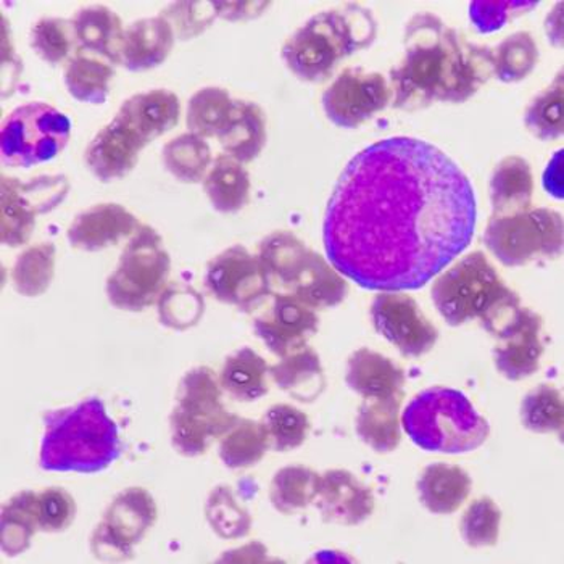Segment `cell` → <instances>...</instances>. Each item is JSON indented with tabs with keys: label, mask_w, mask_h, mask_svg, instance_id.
I'll use <instances>...</instances> for the list:
<instances>
[{
	"label": "cell",
	"mask_w": 564,
	"mask_h": 564,
	"mask_svg": "<svg viewBox=\"0 0 564 564\" xmlns=\"http://www.w3.org/2000/svg\"><path fill=\"white\" fill-rule=\"evenodd\" d=\"M64 174H43L23 183L19 177H2L0 229L7 247H22L33 236L37 215L55 210L68 196Z\"/></svg>",
	"instance_id": "cell-11"
},
{
	"label": "cell",
	"mask_w": 564,
	"mask_h": 564,
	"mask_svg": "<svg viewBox=\"0 0 564 564\" xmlns=\"http://www.w3.org/2000/svg\"><path fill=\"white\" fill-rule=\"evenodd\" d=\"M375 17L365 7L348 3L310 19L282 45V58L302 82L329 78L337 65L375 41Z\"/></svg>",
	"instance_id": "cell-4"
},
{
	"label": "cell",
	"mask_w": 564,
	"mask_h": 564,
	"mask_svg": "<svg viewBox=\"0 0 564 564\" xmlns=\"http://www.w3.org/2000/svg\"><path fill=\"white\" fill-rule=\"evenodd\" d=\"M113 76V66L86 52H79L66 65L65 86L73 99L100 106L109 97Z\"/></svg>",
	"instance_id": "cell-35"
},
{
	"label": "cell",
	"mask_w": 564,
	"mask_h": 564,
	"mask_svg": "<svg viewBox=\"0 0 564 564\" xmlns=\"http://www.w3.org/2000/svg\"><path fill=\"white\" fill-rule=\"evenodd\" d=\"M322 475L306 466H285L270 484V501L282 514L305 510L318 497Z\"/></svg>",
	"instance_id": "cell-37"
},
{
	"label": "cell",
	"mask_w": 564,
	"mask_h": 564,
	"mask_svg": "<svg viewBox=\"0 0 564 564\" xmlns=\"http://www.w3.org/2000/svg\"><path fill=\"white\" fill-rule=\"evenodd\" d=\"M40 466L44 471L94 475L121 454L117 423L99 399L44 414Z\"/></svg>",
	"instance_id": "cell-2"
},
{
	"label": "cell",
	"mask_w": 564,
	"mask_h": 564,
	"mask_svg": "<svg viewBox=\"0 0 564 564\" xmlns=\"http://www.w3.org/2000/svg\"><path fill=\"white\" fill-rule=\"evenodd\" d=\"M278 388L302 403H312L325 392L326 376L318 354L305 346L285 355L270 367Z\"/></svg>",
	"instance_id": "cell-27"
},
{
	"label": "cell",
	"mask_w": 564,
	"mask_h": 564,
	"mask_svg": "<svg viewBox=\"0 0 564 564\" xmlns=\"http://www.w3.org/2000/svg\"><path fill=\"white\" fill-rule=\"evenodd\" d=\"M238 420V414L223 405L221 384L214 369H191L181 379L170 416L173 448L187 458L204 455Z\"/></svg>",
	"instance_id": "cell-6"
},
{
	"label": "cell",
	"mask_w": 564,
	"mask_h": 564,
	"mask_svg": "<svg viewBox=\"0 0 564 564\" xmlns=\"http://www.w3.org/2000/svg\"><path fill=\"white\" fill-rule=\"evenodd\" d=\"M402 399H367L358 410L355 431L378 454H391L402 442L399 412Z\"/></svg>",
	"instance_id": "cell-31"
},
{
	"label": "cell",
	"mask_w": 564,
	"mask_h": 564,
	"mask_svg": "<svg viewBox=\"0 0 564 564\" xmlns=\"http://www.w3.org/2000/svg\"><path fill=\"white\" fill-rule=\"evenodd\" d=\"M76 37L72 22L62 19H43L31 30V47L51 65H58L72 54Z\"/></svg>",
	"instance_id": "cell-48"
},
{
	"label": "cell",
	"mask_w": 564,
	"mask_h": 564,
	"mask_svg": "<svg viewBox=\"0 0 564 564\" xmlns=\"http://www.w3.org/2000/svg\"><path fill=\"white\" fill-rule=\"evenodd\" d=\"M274 452H291L301 447L310 433L308 416L288 403L271 406L260 421Z\"/></svg>",
	"instance_id": "cell-45"
},
{
	"label": "cell",
	"mask_w": 564,
	"mask_h": 564,
	"mask_svg": "<svg viewBox=\"0 0 564 564\" xmlns=\"http://www.w3.org/2000/svg\"><path fill=\"white\" fill-rule=\"evenodd\" d=\"M205 302L200 292L181 282L166 285L159 297V316L163 326L184 330L196 326L204 315Z\"/></svg>",
	"instance_id": "cell-46"
},
{
	"label": "cell",
	"mask_w": 564,
	"mask_h": 564,
	"mask_svg": "<svg viewBox=\"0 0 564 564\" xmlns=\"http://www.w3.org/2000/svg\"><path fill=\"white\" fill-rule=\"evenodd\" d=\"M270 367L261 355L242 347L226 358L219 384L238 402H257L268 393Z\"/></svg>",
	"instance_id": "cell-33"
},
{
	"label": "cell",
	"mask_w": 564,
	"mask_h": 564,
	"mask_svg": "<svg viewBox=\"0 0 564 564\" xmlns=\"http://www.w3.org/2000/svg\"><path fill=\"white\" fill-rule=\"evenodd\" d=\"M372 326L403 357L420 358L433 350L437 329L421 312L413 297L403 292H381L371 304Z\"/></svg>",
	"instance_id": "cell-15"
},
{
	"label": "cell",
	"mask_w": 564,
	"mask_h": 564,
	"mask_svg": "<svg viewBox=\"0 0 564 564\" xmlns=\"http://www.w3.org/2000/svg\"><path fill=\"white\" fill-rule=\"evenodd\" d=\"M468 176L441 149L389 138L348 162L327 204L323 240L340 274L369 291L420 289L475 236Z\"/></svg>",
	"instance_id": "cell-1"
},
{
	"label": "cell",
	"mask_w": 564,
	"mask_h": 564,
	"mask_svg": "<svg viewBox=\"0 0 564 564\" xmlns=\"http://www.w3.org/2000/svg\"><path fill=\"white\" fill-rule=\"evenodd\" d=\"M402 426L417 447L437 454H469L490 434L486 417L465 393L451 388L417 393L402 414Z\"/></svg>",
	"instance_id": "cell-5"
},
{
	"label": "cell",
	"mask_w": 564,
	"mask_h": 564,
	"mask_svg": "<svg viewBox=\"0 0 564 564\" xmlns=\"http://www.w3.org/2000/svg\"><path fill=\"white\" fill-rule=\"evenodd\" d=\"M170 270L172 259L159 232L151 226H139L107 280L110 304L124 312H142L165 291Z\"/></svg>",
	"instance_id": "cell-7"
},
{
	"label": "cell",
	"mask_w": 564,
	"mask_h": 564,
	"mask_svg": "<svg viewBox=\"0 0 564 564\" xmlns=\"http://www.w3.org/2000/svg\"><path fill=\"white\" fill-rule=\"evenodd\" d=\"M510 292L487 257L471 252L442 271L431 295L445 323L456 327L482 318Z\"/></svg>",
	"instance_id": "cell-8"
},
{
	"label": "cell",
	"mask_w": 564,
	"mask_h": 564,
	"mask_svg": "<svg viewBox=\"0 0 564 564\" xmlns=\"http://www.w3.org/2000/svg\"><path fill=\"white\" fill-rule=\"evenodd\" d=\"M534 7L538 2H473L469 17L480 33H492Z\"/></svg>",
	"instance_id": "cell-51"
},
{
	"label": "cell",
	"mask_w": 564,
	"mask_h": 564,
	"mask_svg": "<svg viewBox=\"0 0 564 564\" xmlns=\"http://www.w3.org/2000/svg\"><path fill=\"white\" fill-rule=\"evenodd\" d=\"M492 61L494 75L500 82H522L538 65V44L531 33L518 31L492 48Z\"/></svg>",
	"instance_id": "cell-42"
},
{
	"label": "cell",
	"mask_w": 564,
	"mask_h": 564,
	"mask_svg": "<svg viewBox=\"0 0 564 564\" xmlns=\"http://www.w3.org/2000/svg\"><path fill=\"white\" fill-rule=\"evenodd\" d=\"M346 382L365 399H403L405 372L391 358L365 347L348 357Z\"/></svg>",
	"instance_id": "cell-22"
},
{
	"label": "cell",
	"mask_w": 564,
	"mask_h": 564,
	"mask_svg": "<svg viewBox=\"0 0 564 564\" xmlns=\"http://www.w3.org/2000/svg\"><path fill=\"white\" fill-rule=\"evenodd\" d=\"M315 310L292 294H273L271 304L253 319V329L276 357H285L305 347L318 330Z\"/></svg>",
	"instance_id": "cell-16"
},
{
	"label": "cell",
	"mask_w": 564,
	"mask_h": 564,
	"mask_svg": "<svg viewBox=\"0 0 564 564\" xmlns=\"http://www.w3.org/2000/svg\"><path fill=\"white\" fill-rule=\"evenodd\" d=\"M174 45L172 24L163 17L142 19L124 30L121 64L130 72H148L170 57Z\"/></svg>",
	"instance_id": "cell-23"
},
{
	"label": "cell",
	"mask_w": 564,
	"mask_h": 564,
	"mask_svg": "<svg viewBox=\"0 0 564 564\" xmlns=\"http://www.w3.org/2000/svg\"><path fill=\"white\" fill-rule=\"evenodd\" d=\"M76 517V503L62 487H48L37 494V520L40 531L62 532L72 525Z\"/></svg>",
	"instance_id": "cell-50"
},
{
	"label": "cell",
	"mask_w": 564,
	"mask_h": 564,
	"mask_svg": "<svg viewBox=\"0 0 564 564\" xmlns=\"http://www.w3.org/2000/svg\"><path fill=\"white\" fill-rule=\"evenodd\" d=\"M270 451V441L259 421L239 417L219 438V458L231 469L252 468Z\"/></svg>",
	"instance_id": "cell-38"
},
{
	"label": "cell",
	"mask_w": 564,
	"mask_h": 564,
	"mask_svg": "<svg viewBox=\"0 0 564 564\" xmlns=\"http://www.w3.org/2000/svg\"><path fill=\"white\" fill-rule=\"evenodd\" d=\"M473 480L465 469L448 463L426 466L417 479L421 503L433 514H452L471 494Z\"/></svg>",
	"instance_id": "cell-26"
},
{
	"label": "cell",
	"mask_w": 564,
	"mask_h": 564,
	"mask_svg": "<svg viewBox=\"0 0 564 564\" xmlns=\"http://www.w3.org/2000/svg\"><path fill=\"white\" fill-rule=\"evenodd\" d=\"M156 521V503L141 487L118 494L94 529L90 550L99 560L121 562L131 558L134 546Z\"/></svg>",
	"instance_id": "cell-12"
},
{
	"label": "cell",
	"mask_w": 564,
	"mask_h": 564,
	"mask_svg": "<svg viewBox=\"0 0 564 564\" xmlns=\"http://www.w3.org/2000/svg\"><path fill=\"white\" fill-rule=\"evenodd\" d=\"M180 115L181 104L176 94L151 89L124 100L115 118L148 145L153 139L172 131L180 123Z\"/></svg>",
	"instance_id": "cell-21"
},
{
	"label": "cell",
	"mask_w": 564,
	"mask_h": 564,
	"mask_svg": "<svg viewBox=\"0 0 564 564\" xmlns=\"http://www.w3.org/2000/svg\"><path fill=\"white\" fill-rule=\"evenodd\" d=\"M484 243L501 264L522 267L535 257L555 259L563 249V219L549 208L490 218Z\"/></svg>",
	"instance_id": "cell-10"
},
{
	"label": "cell",
	"mask_w": 564,
	"mask_h": 564,
	"mask_svg": "<svg viewBox=\"0 0 564 564\" xmlns=\"http://www.w3.org/2000/svg\"><path fill=\"white\" fill-rule=\"evenodd\" d=\"M144 148L130 128L113 118L87 145L86 165L100 181L121 180L134 169Z\"/></svg>",
	"instance_id": "cell-20"
},
{
	"label": "cell",
	"mask_w": 564,
	"mask_h": 564,
	"mask_svg": "<svg viewBox=\"0 0 564 564\" xmlns=\"http://www.w3.org/2000/svg\"><path fill=\"white\" fill-rule=\"evenodd\" d=\"M138 218L120 204H97L73 219L68 240L73 249L99 252L132 238L139 228Z\"/></svg>",
	"instance_id": "cell-19"
},
{
	"label": "cell",
	"mask_w": 564,
	"mask_h": 564,
	"mask_svg": "<svg viewBox=\"0 0 564 564\" xmlns=\"http://www.w3.org/2000/svg\"><path fill=\"white\" fill-rule=\"evenodd\" d=\"M489 193L494 217L529 210L534 194L531 165L517 155L501 160L490 177Z\"/></svg>",
	"instance_id": "cell-28"
},
{
	"label": "cell",
	"mask_w": 564,
	"mask_h": 564,
	"mask_svg": "<svg viewBox=\"0 0 564 564\" xmlns=\"http://www.w3.org/2000/svg\"><path fill=\"white\" fill-rule=\"evenodd\" d=\"M163 165L181 183L196 184L205 180L212 163V149L205 138L184 132L165 144Z\"/></svg>",
	"instance_id": "cell-36"
},
{
	"label": "cell",
	"mask_w": 564,
	"mask_h": 564,
	"mask_svg": "<svg viewBox=\"0 0 564 564\" xmlns=\"http://www.w3.org/2000/svg\"><path fill=\"white\" fill-rule=\"evenodd\" d=\"M208 292L221 304L253 312L273 295V284L259 257L246 247L232 246L218 253L205 271Z\"/></svg>",
	"instance_id": "cell-13"
},
{
	"label": "cell",
	"mask_w": 564,
	"mask_h": 564,
	"mask_svg": "<svg viewBox=\"0 0 564 564\" xmlns=\"http://www.w3.org/2000/svg\"><path fill=\"white\" fill-rule=\"evenodd\" d=\"M543 351L542 318L532 310L522 308L514 325L500 337L494 361L508 381H521L539 371Z\"/></svg>",
	"instance_id": "cell-17"
},
{
	"label": "cell",
	"mask_w": 564,
	"mask_h": 564,
	"mask_svg": "<svg viewBox=\"0 0 564 564\" xmlns=\"http://www.w3.org/2000/svg\"><path fill=\"white\" fill-rule=\"evenodd\" d=\"M289 294L295 295L310 308H333L343 304L348 294V284L333 264L316 252H310L304 270L292 285Z\"/></svg>",
	"instance_id": "cell-29"
},
{
	"label": "cell",
	"mask_w": 564,
	"mask_h": 564,
	"mask_svg": "<svg viewBox=\"0 0 564 564\" xmlns=\"http://www.w3.org/2000/svg\"><path fill=\"white\" fill-rule=\"evenodd\" d=\"M562 392L550 384H542L528 393L521 403V423L535 434L562 433Z\"/></svg>",
	"instance_id": "cell-44"
},
{
	"label": "cell",
	"mask_w": 564,
	"mask_h": 564,
	"mask_svg": "<svg viewBox=\"0 0 564 564\" xmlns=\"http://www.w3.org/2000/svg\"><path fill=\"white\" fill-rule=\"evenodd\" d=\"M37 531V494L34 490H22L2 507L0 543L3 552L9 556L26 552Z\"/></svg>",
	"instance_id": "cell-34"
},
{
	"label": "cell",
	"mask_w": 564,
	"mask_h": 564,
	"mask_svg": "<svg viewBox=\"0 0 564 564\" xmlns=\"http://www.w3.org/2000/svg\"><path fill=\"white\" fill-rule=\"evenodd\" d=\"M205 518L212 531L225 541L247 538L252 531V517L236 499L231 487L221 484L215 487L205 505Z\"/></svg>",
	"instance_id": "cell-41"
},
{
	"label": "cell",
	"mask_w": 564,
	"mask_h": 564,
	"mask_svg": "<svg viewBox=\"0 0 564 564\" xmlns=\"http://www.w3.org/2000/svg\"><path fill=\"white\" fill-rule=\"evenodd\" d=\"M235 100L223 87L197 90L187 102L186 123L191 132L202 138H218L228 124Z\"/></svg>",
	"instance_id": "cell-40"
},
{
	"label": "cell",
	"mask_w": 564,
	"mask_h": 564,
	"mask_svg": "<svg viewBox=\"0 0 564 564\" xmlns=\"http://www.w3.org/2000/svg\"><path fill=\"white\" fill-rule=\"evenodd\" d=\"M563 76L534 97L524 115L528 130L541 141H556L564 131Z\"/></svg>",
	"instance_id": "cell-43"
},
{
	"label": "cell",
	"mask_w": 564,
	"mask_h": 564,
	"mask_svg": "<svg viewBox=\"0 0 564 564\" xmlns=\"http://www.w3.org/2000/svg\"><path fill=\"white\" fill-rule=\"evenodd\" d=\"M312 249L297 236L288 231H276L260 242L259 260L267 271L273 288L291 291L304 270Z\"/></svg>",
	"instance_id": "cell-30"
},
{
	"label": "cell",
	"mask_w": 564,
	"mask_h": 564,
	"mask_svg": "<svg viewBox=\"0 0 564 564\" xmlns=\"http://www.w3.org/2000/svg\"><path fill=\"white\" fill-rule=\"evenodd\" d=\"M76 44L83 52L106 58L110 64H121L123 23L109 7L90 6L79 9L72 20Z\"/></svg>",
	"instance_id": "cell-24"
},
{
	"label": "cell",
	"mask_w": 564,
	"mask_h": 564,
	"mask_svg": "<svg viewBox=\"0 0 564 564\" xmlns=\"http://www.w3.org/2000/svg\"><path fill=\"white\" fill-rule=\"evenodd\" d=\"M322 102L330 123L354 130L389 106L391 87L381 73L348 68L330 83Z\"/></svg>",
	"instance_id": "cell-14"
},
{
	"label": "cell",
	"mask_w": 564,
	"mask_h": 564,
	"mask_svg": "<svg viewBox=\"0 0 564 564\" xmlns=\"http://www.w3.org/2000/svg\"><path fill=\"white\" fill-rule=\"evenodd\" d=\"M68 117L44 102H30L10 111L0 134L2 162L12 169H31L55 159L69 141Z\"/></svg>",
	"instance_id": "cell-9"
},
{
	"label": "cell",
	"mask_w": 564,
	"mask_h": 564,
	"mask_svg": "<svg viewBox=\"0 0 564 564\" xmlns=\"http://www.w3.org/2000/svg\"><path fill=\"white\" fill-rule=\"evenodd\" d=\"M218 139L226 155L242 165L253 162L267 144L264 111L249 100H235L231 117Z\"/></svg>",
	"instance_id": "cell-25"
},
{
	"label": "cell",
	"mask_w": 564,
	"mask_h": 564,
	"mask_svg": "<svg viewBox=\"0 0 564 564\" xmlns=\"http://www.w3.org/2000/svg\"><path fill=\"white\" fill-rule=\"evenodd\" d=\"M160 17L172 24L174 36L184 41L194 40L217 19V3L176 2L166 7Z\"/></svg>",
	"instance_id": "cell-49"
},
{
	"label": "cell",
	"mask_w": 564,
	"mask_h": 564,
	"mask_svg": "<svg viewBox=\"0 0 564 564\" xmlns=\"http://www.w3.org/2000/svg\"><path fill=\"white\" fill-rule=\"evenodd\" d=\"M204 191L219 214H236L249 204L250 174L242 163L223 153L212 163Z\"/></svg>",
	"instance_id": "cell-32"
},
{
	"label": "cell",
	"mask_w": 564,
	"mask_h": 564,
	"mask_svg": "<svg viewBox=\"0 0 564 564\" xmlns=\"http://www.w3.org/2000/svg\"><path fill=\"white\" fill-rule=\"evenodd\" d=\"M501 511L496 501L480 497L473 501L459 521L463 541L473 549L494 546L499 541Z\"/></svg>",
	"instance_id": "cell-47"
},
{
	"label": "cell",
	"mask_w": 564,
	"mask_h": 564,
	"mask_svg": "<svg viewBox=\"0 0 564 564\" xmlns=\"http://www.w3.org/2000/svg\"><path fill=\"white\" fill-rule=\"evenodd\" d=\"M316 500L323 521L330 524H361L375 511L371 490L347 469L326 471L319 479Z\"/></svg>",
	"instance_id": "cell-18"
},
{
	"label": "cell",
	"mask_w": 564,
	"mask_h": 564,
	"mask_svg": "<svg viewBox=\"0 0 564 564\" xmlns=\"http://www.w3.org/2000/svg\"><path fill=\"white\" fill-rule=\"evenodd\" d=\"M57 249L52 242L34 243L20 253L12 270L15 291L24 297H40L51 288Z\"/></svg>",
	"instance_id": "cell-39"
},
{
	"label": "cell",
	"mask_w": 564,
	"mask_h": 564,
	"mask_svg": "<svg viewBox=\"0 0 564 564\" xmlns=\"http://www.w3.org/2000/svg\"><path fill=\"white\" fill-rule=\"evenodd\" d=\"M462 34L433 13H417L405 30V57L391 72L393 109L421 110L444 97Z\"/></svg>",
	"instance_id": "cell-3"
}]
</instances>
